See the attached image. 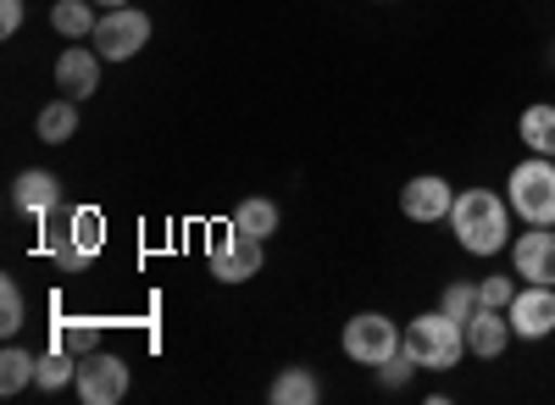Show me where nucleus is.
<instances>
[{
	"instance_id": "nucleus-24",
	"label": "nucleus",
	"mask_w": 555,
	"mask_h": 405,
	"mask_svg": "<svg viewBox=\"0 0 555 405\" xmlns=\"http://www.w3.org/2000/svg\"><path fill=\"white\" fill-rule=\"evenodd\" d=\"M517 289H522V278H517V273H489V278H478V305L505 311V305L517 300Z\"/></svg>"
},
{
	"instance_id": "nucleus-15",
	"label": "nucleus",
	"mask_w": 555,
	"mask_h": 405,
	"mask_svg": "<svg viewBox=\"0 0 555 405\" xmlns=\"http://www.w3.org/2000/svg\"><path fill=\"white\" fill-rule=\"evenodd\" d=\"M517 140H522L533 156H555V101H533V106L517 117Z\"/></svg>"
},
{
	"instance_id": "nucleus-17",
	"label": "nucleus",
	"mask_w": 555,
	"mask_h": 405,
	"mask_svg": "<svg viewBox=\"0 0 555 405\" xmlns=\"http://www.w3.org/2000/svg\"><path fill=\"white\" fill-rule=\"evenodd\" d=\"M95 0H56L51 6V28L67 39V44H78V39H95Z\"/></svg>"
},
{
	"instance_id": "nucleus-16",
	"label": "nucleus",
	"mask_w": 555,
	"mask_h": 405,
	"mask_svg": "<svg viewBox=\"0 0 555 405\" xmlns=\"http://www.w3.org/2000/svg\"><path fill=\"white\" fill-rule=\"evenodd\" d=\"M234 222L240 234H250V239H272L278 234V222H284V211H278V200H267V195H250V200H240L234 206Z\"/></svg>"
},
{
	"instance_id": "nucleus-10",
	"label": "nucleus",
	"mask_w": 555,
	"mask_h": 405,
	"mask_svg": "<svg viewBox=\"0 0 555 405\" xmlns=\"http://www.w3.org/2000/svg\"><path fill=\"white\" fill-rule=\"evenodd\" d=\"M505 317H512V334L522 344H539L555 334V284H522L517 300L505 305Z\"/></svg>"
},
{
	"instance_id": "nucleus-11",
	"label": "nucleus",
	"mask_w": 555,
	"mask_h": 405,
	"mask_svg": "<svg viewBox=\"0 0 555 405\" xmlns=\"http://www.w3.org/2000/svg\"><path fill=\"white\" fill-rule=\"evenodd\" d=\"M101 67H106V56L89 39H78V44H67V51L56 56V89L67 101H89L101 89Z\"/></svg>"
},
{
	"instance_id": "nucleus-18",
	"label": "nucleus",
	"mask_w": 555,
	"mask_h": 405,
	"mask_svg": "<svg viewBox=\"0 0 555 405\" xmlns=\"http://www.w3.org/2000/svg\"><path fill=\"white\" fill-rule=\"evenodd\" d=\"M34 133H39L44 145H67L73 133H78V101L56 95L51 106H39V117H34Z\"/></svg>"
},
{
	"instance_id": "nucleus-28",
	"label": "nucleus",
	"mask_w": 555,
	"mask_h": 405,
	"mask_svg": "<svg viewBox=\"0 0 555 405\" xmlns=\"http://www.w3.org/2000/svg\"><path fill=\"white\" fill-rule=\"evenodd\" d=\"M95 6H101V12H112V6H133V0H95Z\"/></svg>"
},
{
	"instance_id": "nucleus-3",
	"label": "nucleus",
	"mask_w": 555,
	"mask_h": 405,
	"mask_svg": "<svg viewBox=\"0 0 555 405\" xmlns=\"http://www.w3.org/2000/svg\"><path fill=\"white\" fill-rule=\"evenodd\" d=\"M505 200L522 228H555V156H522L505 172Z\"/></svg>"
},
{
	"instance_id": "nucleus-25",
	"label": "nucleus",
	"mask_w": 555,
	"mask_h": 405,
	"mask_svg": "<svg viewBox=\"0 0 555 405\" xmlns=\"http://www.w3.org/2000/svg\"><path fill=\"white\" fill-rule=\"evenodd\" d=\"M56 350H67V355H78V362H83V355H95V350H101V334L89 328V323H73V328L56 334Z\"/></svg>"
},
{
	"instance_id": "nucleus-5",
	"label": "nucleus",
	"mask_w": 555,
	"mask_h": 405,
	"mask_svg": "<svg viewBox=\"0 0 555 405\" xmlns=\"http://www.w3.org/2000/svg\"><path fill=\"white\" fill-rule=\"evenodd\" d=\"M95 51L106 56V67L117 62H133L139 51L151 44V12H139V6H112V12H101V23H95Z\"/></svg>"
},
{
	"instance_id": "nucleus-6",
	"label": "nucleus",
	"mask_w": 555,
	"mask_h": 405,
	"mask_svg": "<svg viewBox=\"0 0 555 405\" xmlns=\"http://www.w3.org/2000/svg\"><path fill=\"white\" fill-rule=\"evenodd\" d=\"M267 239H250V234H240L234 222L217 234V245L206 250V261H211V278L217 284H250L261 266H267V250H261Z\"/></svg>"
},
{
	"instance_id": "nucleus-1",
	"label": "nucleus",
	"mask_w": 555,
	"mask_h": 405,
	"mask_svg": "<svg viewBox=\"0 0 555 405\" xmlns=\"http://www.w3.org/2000/svg\"><path fill=\"white\" fill-rule=\"evenodd\" d=\"M450 234L467 256H500L512 250L517 239V211L505 200V190H455V206H450Z\"/></svg>"
},
{
	"instance_id": "nucleus-9",
	"label": "nucleus",
	"mask_w": 555,
	"mask_h": 405,
	"mask_svg": "<svg viewBox=\"0 0 555 405\" xmlns=\"http://www.w3.org/2000/svg\"><path fill=\"white\" fill-rule=\"evenodd\" d=\"M73 389H78L83 405H117V400L128 394V362H122V355H106V350L83 355Z\"/></svg>"
},
{
	"instance_id": "nucleus-26",
	"label": "nucleus",
	"mask_w": 555,
	"mask_h": 405,
	"mask_svg": "<svg viewBox=\"0 0 555 405\" xmlns=\"http://www.w3.org/2000/svg\"><path fill=\"white\" fill-rule=\"evenodd\" d=\"M378 378H384V389H405V383L416 378V362H411V355L400 350V355H389V362L378 367Z\"/></svg>"
},
{
	"instance_id": "nucleus-23",
	"label": "nucleus",
	"mask_w": 555,
	"mask_h": 405,
	"mask_svg": "<svg viewBox=\"0 0 555 405\" xmlns=\"http://www.w3.org/2000/svg\"><path fill=\"white\" fill-rule=\"evenodd\" d=\"M439 311H444V317H455L461 328H467V317L478 311V284H467V278L444 284V295H439Z\"/></svg>"
},
{
	"instance_id": "nucleus-19",
	"label": "nucleus",
	"mask_w": 555,
	"mask_h": 405,
	"mask_svg": "<svg viewBox=\"0 0 555 405\" xmlns=\"http://www.w3.org/2000/svg\"><path fill=\"white\" fill-rule=\"evenodd\" d=\"M267 400H272V405H317V400H322V383H317V373H306V367H284V373L272 378Z\"/></svg>"
},
{
	"instance_id": "nucleus-8",
	"label": "nucleus",
	"mask_w": 555,
	"mask_h": 405,
	"mask_svg": "<svg viewBox=\"0 0 555 405\" xmlns=\"http://www.w3.org/2000/svg\"><path fill=\"white\" fill-rule=\"evenodd\" d=\"M450 206H455V190H450V178H439V172H416L411 184L400 190V211H405V222H416V228H439V222H450Z\"/></svg>"
},
{
	"instance_id": "nucleus-7",
	"label": "nucleus",
	"mask_w": 555,
	"mask_h": 405,
	"mask_svg": "<svg viewBox=\"0 0 555 405\" xmlns=\"http://www.w3.org/2000/svg\"><path fill=\"white\" fill-rule=\"evenodd\" d=\"M51 245H56V261L67 266V273L89 266V261L101 256V245H106V222H101V211H95V206L67 211V217H62V234H56Z\"/></svg>"
},
{
	"instance_id": "nucleus-21",
	"label": "nucleus",
	"mask_w": 555,
	"mask_h": 405,
	"mask_svg": "<svg viewBox=\"0 0 555 405\" xmlns=\"http://www.w3.org/2000/svg\"><path fill=\"white\" fill-rule=\"evenodd\" d=\"M73 383H78V355H67V350H44V355H39V373H34V389L56 394V389H73Z\"/></svg>"
},
{
	"instance_id": "nucleus-27",
	"label": "nucleus",
	"mask_w": 555,
	"mask_h": 405,
	"mask_svg": "<svg viewBox=\"0 0 555 405\" xmlns=\"http://www.w3.org/2000/svg\"><path fill=\"white\" fill-rule=\"evenodd\" d=\"M23 17H28V12H23V0H0V34H7V39L23 28Z\"/></svg>"
},
{
	"instance_id": "nucleus-12",
	"label": "nucleus",
	"mask_w": 555,
	"mask_h": 405,
	"mask_svg": "<svg viewBox=\"0 0 555 405\" xmlns=\"http://www.w3.org/2000/svg\"><path fill=\"white\" fill-rule=\"evenodd\" d=\"M512 273L522 284H555V228H522L512 239Z\"/></svg>"
},
{
	"instance_id": "nucleus-13",
	"label": "nucleus",
	"mask_w": 555,
	"mask_h": 405,
	"mask_svg": "<svg viewBox=\"0 0 555 405\" xmlns=\"http://www.w3.org/2000/svg\"><path fill=\"white\" fill-rule=\"evenodd\" d=\"M512 344H517V334H512V317H505V311L478 305L467 317V355H478V362H500Z\"/></svg>"
},
{
	"instance_id": "nucleus-14",
	"label": "nucleus",
	"mask_w": 555,
	"mask_h": 405,
	"mask_svg": "<svg viewBox=\"0 0 555 405\" xmlns=\"http://www.w3.org/2000/svg\"><path fill=\"white\" fill-rule=\"evenodd\" d=\"M12 206L23 211V217H56L62 211V178L56 172H44V167H28V172H17V184H12Z\"/></svg>"
},
{
	"instance_id": "nucleus-29",
	"label": "nucleus",
	"mask_w": 555,
	"mask_h": 405,
	"mask_svg": "<svg viewBox=\"0 0 555 405\" xmlns=\"http://www.w3.org/2000/svg\"><path fill=\"white\" fill-rule=\"evenodd\" d=\"M384 6H395V0H384Z\"/></svg>"
},
{
	"instance_id": "nucleus-20",
	"label": "nucleus",
	"mask_w": 555,
	"mask_h": 405,
	"mask_svg": "<svg viewBox=\"0 0 555 405\" xmlns=\"http://www.w3.org/2000/svg\"><path fill=\"white\" fill-rule=\"evenodd\" d=\"M39 373V355H28L17 339H7V350H0V394H23Z\"/></svg>"
},
{
	"instance_id": "nucleus-22",
	"label": "nucleus",
	"mask_w": 555,
	"mask_h": 405,
	"mask_svg": "<svg viewBox=\"0 0 555 405\" xmlns=\"http://www.w3.org/2000/svg\"><path fill=\"white\" fill-rule=\"evenodd\" d=\"M23 323H28V300H23L17 278L7 273V278H0V339H17Z\"/></svg>"
},
{
	"instance_id": "nucleus-2",
	"label": "nucleus",
	"mask_w": 555,
	"mask_h": 405,
	"mask_svg": "<svg viewBox=\"0 0 555 405\" xmlns=\"http://www.w3.org/2000/svg\"><path fill=\"white\" fill-rule=\"evenodd\" d=\"M405 355L416 362V373H450L467 355V328L444 311H423L405 323Z\"/></svg>"
},
{
	"instance_id": "nucleus-4",
	"label": "nucleus",
	"mask_w": 555,
	"mask_h": 405,
	"mask_svg": "<svg viewBox=\"0 0 555 405\" xmlns=\"http://www.w3.org/2000/svg\"><path fill=\"white\" fill-rule=\"evenodd\" d=\"M339 350H345V362L378 373L389 355L405 350V328L395 317H384V311H356V317L345 323V334H339Z\"/></svg>"
}]
</instances>
